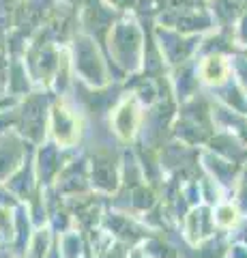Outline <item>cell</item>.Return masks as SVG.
I'll return each instance as SVG.
<instances>
[{"mask_svg": "<svg viewBox=\"0 0 247 258\" xmlns=\"http://www.w3.org/2000/svg\"><path fill=\"white\" fill-rule=\"evenodd\" d=\"M3 241H5V237H3V235H0V243H3Z\"/></svg>", "mask_w": 247, "mask_h": 258, "instance_id": "26", "label": "cell"}, {"mask_svg": "<svg viewBox=\"0 0 247 258\" xmlns=\"http://www.w3.org/2000/svg\"><path fill=\"white\" fill-rule=\"evenodd\" d=\"M213 209H215V222H217V228L219 230H226V232L236 230L238 226H241L243 217H245L241 213V209H238L232 203V198L221 200V203H217Z\"/></svg>", "mask_w": 247, "mask_h": 258, "instance_id": "21", "label": "cell"}, {"mask_svg": "<svg viewBox=\"0 0 247 258\" xmlns=\"http://www.w3.org/2000/svg\"><path fill=\"white\" fill-rule=\"evenodd\" d=\"M142 118H144L142 101L135 95H127L110 110L108 125L112 129V134L118 138V142H123L127 147V144H133L135 138H138Z\"/></svg>", "mask_w": 247, "mask_h": 258, "instance_id": "7", "label": "cell"}, {"mask_svg": "<svg viewBox=\"0 0 247 258\" xmlns=\"http://www.w3.org/2000/svg\"><path fill=\"white\" fill-rule=\"evenodd\" d=\"M3 185L18 198V203H26V200H30L41 189L39 187V181H37V172H35V151L30 153L26 161L18 168V172H15L9 181H5Z\"/></svg>", "mask_w": 247, "mask_h": 258, "instance_id": "15", "label": "cell"}, {"mask_svg": "<svg viewBox=\"0 0 247 258\" xmlns=\"http://www.w3.org/2000/svg\"><path fill=\"white\" fill-rule=\"evenodd\" d=\"M101 226L110 232V235H112V239L123 241V243L131 245V247H138L140 243H144L148 237H153V235H157V232H159L155 228H150V226L142 220V217L133 215L129 211L114 209L110 205L106 209V213H103Z\"/></svg>", "mask_w": 247, "mask_h": 258, "instance_id": "5", "label": "cell"}, {"mask_svg": "<svg viewBox=\"0 0 247 258\" xmlns=\"http://www.w3.org/2000/svg\"><path fill=\"white\" fill-rule=\"evenodd\" d=\"M179 230H181V237L185 243L189 245H196L200 241L213 237L217 232V222H215V209L213 205H206L200 203L196 207H191L189 211L185 213V217L181 220L179 224Z\"/></svg>", "mask_w": 247, "mask_h": 258, "instance_id": "12", "label": "cell"}, {"mask_svg": "<svg viewBox=\"0 0 247 258\" xmlns=\"http://www.w3.org/2000/svg\"><path fill=\"white\" fill-rule=\"evenodd\" d=\"M232 203L241 209V213L247 217V164L243 166V172L238 176V181L234 185V191H232Z\"/></svg>", "mask_w": 247, "mask_h": 258, "instance_id": "23", "label": "cell"}, {"mask_svg": "<svg viewBox=\"0 0 247 258\" xmlns=\"http://www.w3.org/2000/svg\"><path fill=\"white\" fill-rule=\"evenodd\" d=\"M230 232L226 230H217L213 237L200 241L196 245H189L183 241V237L179 239V249H181V258H228L230 252Z\"/></svg>", "mask_w": 247, "mask_h": 258, "instance_id": "14", "label": "cell"}, {"mask_svg": "<svg viewBox=\"0 0 247 258\" xmlns=\"http://www.w3.org/2000/svg\"><path fill=\"white\" fill-rule=\"evenodd\" d=\"M200 164H202L204 174L211 176V179L217 183L228 196H232L234 185H236L238 176H241V172H243V166L234 164V161L221 157V155H217V153H213V151L204 149V147L200 151Z\"/></svg>", "mask_w": 247, "mask_h": 258, "instance_id": "13", "label": "cell"}, {"mask_svg": "<svg viewBox=\"0 0 247 258\" xmlns=\"http://www.w3.org/2000/svg\"><path fill=\"white\" fill-rule=\"evenodd\" d=\"M86 136V120L67 99H56L50 108V140L62 149H79Z\"/></svg>", "mask_w": 247, "mask_h": 258, "instance_id": "2", "label": "cell"}, {"mask_svg": "<svg viewBox=\"0 0 247 258\" xmlns=\"http://www.w3.org/2000/svg\"><path fill=\"white\" fill-rule=\"evenodd\" d=\"M215 132H217V127L213 120V110L204 106L194 108L191 103L185 110H181V114L174 118L172 125V138L200 149L206 147V142L213 138Z\"/></svg>", "mask_w": 247, "mask_h": 258, "instance_id": "4", "label": "cell"}, {"mask_svg": "<svg viewBox=\"0 0 247 258\" xmlns=\"http://www.w3.org/2000/svg\"><path fill=\"white\" fill-rule=\"evenodd\" d=\"M50 108L52 103H45L39 97H30L18 108V127L15 129L35 147L50 138Z\"/></svg>", "mask_w": 247, "mask_h": 258, "instance_id": "6", "label": "cell"}, {"mask_svg": "<svg viewBox=\"0 0 247 258\" xmlns=\"http://www.w3.org/2000/svg\"><path fill=\"white\" fill-rule=\"evenodd\" d=\"M54 230L50 226H41V228H35L33 237L28 241V247H26V254L22 258H45L50 254V249L54 245Z\"/></svg>", "mask_w": 247, "mask_h": 258, "instance_id": "22", "label": "cell"}, {"mask_svg": "<svg viewBox=\"0 0 247 258\" xmlns=\"http://www.w3.org/2000/svg\"><path fill=\"white\" fill-rule=\"evenodd\" d=\"M33 232H35V224L28 215V209L24 203H20L18 207H13V237H11V247L20 258L26 254V247Z\"/></svg>", "mask_w": 247, "mask_h": 258, "instance_id": "17", "label": "cell"}, {"mask_svg": "<svg viewBox=\"0 0 247 258\" xmlns=\"http://www.w3.org/2000/svg\"><path fill=\"white\" fill-rule=\"evenodd\" d=\"M82 151L89 159V172H91V187L93 191L103 194V196H112L121 187V164H123V151L125 144L118 142V138L97 140L93 144H82Z\"/></svg>", "mask_w": 247, "mask_h": 258, "instance_id": "1", "label": "cell"}, {"mask_svg": "<svg viewBox=\"0 0 247 258\" xmlns=\"http://www.w3.org/2000/svg\"><path fill=\"white\" fill-rule=\"evenodd\" d=\"M54 235H56V232H54ZM56 247L62 258H89V254H86V237L79 228L58 232Z\"/></svg>", "mask_w": 247, "mask_h": 258, "instance_id": "20", "label": "cell"}, {"mask_svg": "<svg viewBox=\"0 0 247 258\" xmlns=\"http://www.w3.org/2000/svg\"><path fill=\"white\" fill-rule=\"evenodd\" d=\"M65 203L71 215H73L75 228L91 230L101 226L103 213L108 209V196L97 191H86V194H77V196H67Z\"/></svg>", "mask_w": 247, "mask_h": 258, "instance_id": "10", "label": "cell"}, {"mask_svg": "<svg viewBox=\"0 0 247 258\" xmlns=\"http://www.w3.org/2000/svg\"><path fill=\"white\" fill-rule=\"evenodd\" d=\"M0 258H20V256L15 254V249L11 247L9 241H3L0 243Z\"/></svg>", "mask_w": 247, "mask_h": 258, "instance_id": "24", "label": "cell"}, {"mask_svg": "<svg viewBox=\"0 0 247 258\" xmlns=\"http://www.w3.org/2000/svg\"><path fill=\"white\" fill-rule=\"evenodd\" d=\"M204 149L217 153V155L234 161V164H241V166L247 164V144L243 140H238L236 136H232L230 132H221V129H217V132L213 134V138L206 142Z\"/></svg>", "mask_w": 247, "mask_h": 258, "instance_id": "16", "label": "cell"}, {"mask_svg": "<svg viewBox=\"0 0 247 258\" xmlns=\"http://www.w3.org/2000/svg\"><path fill=\"white\" fill-rule=\"evenodd\" d=\"M33 151L35 144H30L18 129L0 134V183L9 181Z\"/></svg>", "mask_w": 247, "mask_h": 258, "instance_id": "11", "label": "cell"}, {"mask_svg": "<svg viewBox=\"0 0 247 258\" xmlns=\"http://www.w3.org/2000/svg\"><path fill=\"white\" fill-rule=\"evenodd\" d=\"M129 258H150V256H146L144 252H142L140 247H133L131 252H129Z\"/></svg>", "mask_w": 247, "mask_h": 258, "instance_id": "25", "label": "cell"}, {"mask_svg": "<svg viewBox=\"0 0 247 258\" xmlns=\"http://www.w3.org/2000/svg\"><path fill=\"white\" fill-rule=\"evenodd\" d=\"M60 196H77V194L93 191L91 187V172H89V159L86 153L79 147L73 155L69 157V161L62 166L60 174L56 176V181L52 185Z\"/></svg>", "mask_w": 247, "mask_h": 258, "instance_id": "9", "label": "cell"}, {"mask_svg": "<svg viewBox=\"0 0 247 258\" xmlns=\"http://www.w3.org/2000/svg\"><path fill=\"white\" fill-rule=\"evenodd\" d=\"M200 147H191L187 142H181L177 138H170L159 149V159H161L166 176L179 181H196L202 176V164H200Z\"/></svg>", "mask_w": 247, "mask_h": 258, "instance_id": "3", "label": "cell"}, {"mask_svg": "<svg viewBox=\"0 0 247 258\" xmlns=\"http://www.w3.org/2000/svg\"><path fill=\"white\" fill-rule=\"evenodd\" d=\"M213 120L217 129L230 132L247 144V114H241V112H234L230 108H213Z\"/></svg>", "mask_w": 247, "mask_h": 258, "instance_id": "19", "label": "cell"}, {"mask_svg": "<svg viewBox=\"0 0 247 258\" xmlns=\"http://www.w3.org/2000/svg\"><path fill=\"white\" fill-rule=\"evenodd\" d=\"M77 149H62L60 144L47 138L43 144H39L35 149V172H37V181L39 187H52L56 176L60 174L62 166L69 161V157L73 155Z\"/></svg>", "mask_w": 247, "mask_h": 258, "instance_id": "8", "label": "cell"}, {"mask_svg": "<svg viewBox=\"0 0 247 258\" xmlns=\"http://www.w3.org/2000/svg\"><path fill=\"white\" fill-rule=\"evenodd\" d=\"M230 62L221 54H211L198 64V78L209 86H224L230 80Z\"/></svg>", "mask_w": 247, "mask_h": 258, "instance_id": "18", "label": "cell"}]
</instances>
